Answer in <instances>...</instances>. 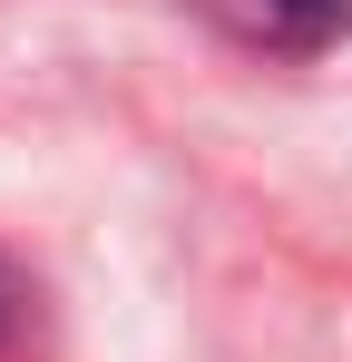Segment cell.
Masks as SVG:
<instances>
[{"label":"cell","instance_id":"1","mask_svg":"<svg viewBox=\"0 0 352 362\" xmlns=\"http://www.w3.org/2000/svg\"><path fill=\"white\" fill-rule=\"evenodd\" d=\"M206 20L245 49H333L352 30V0H206Z\"/></svg>","mask_w":352,"mask_h":362}]
</instances>
